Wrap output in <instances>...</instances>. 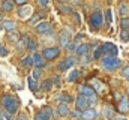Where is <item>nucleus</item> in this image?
Masks as SVG:
<instances>
[{
  "label": "nucleus",
  "mask_w": 129,
  "mask_h": 120,
  "mask_svg": "<svg viewBox=\"0 0 129 120\" xmlns=\"http://www.w3.org/2000/svg\"><path fill=\"white\" fill-rule=\"evenodd\" d=\"M0 104H2V108H3L6 113H9V114H15L17 110H18V101H17L14 96H11V95L2 96Z\"/></svg>",
  "instance_id": "1"
},
{
  "label": "nucleus",
  "mask_w": 129,
  "mask_h": 120,
  "mask_svg": "<svg viewBox=\"0 0 129 120\" xmlns=\"http://www.w3.org/2000/svg\"><path fill=\"white\" fill-rule=\"evenodd\" d=\"M101 63H102V66L107 71H116L122 65V60L117 59L116 56H107V57H102L101 59Z\"/></svg>",
  "instance_id": "2"
},
{
  "label": "nucleus",
  "mask_w": 129,
  "mask_h": 120,
  "mask_svg": "<svg viewBox=\"0 0 129 120\" xmlns=\"http://www.w3.org/2000/svg\"><path fill=\"white\" fill-rule=\"evenodd\" d=\"M89 24H90V29L93 30V32L101 30L102 24H104V15H102L101 11H95V12L90 15V18H89Z\"/></svg>",
  "instance_id": "3"
},
{
  "label": "nucleus",
  "mask_w": 129,
  "mask_h": 120,
  "mask_svg": "<svg viewBox=\"0 0 129 120\" xmlns=\"http://www.w3.org/2000/svg\"><path fill=\"white\" fill-rule=\"evenodd\" d=\"M80 93L90 102V105L95 104L98 101V93L95 92V89H93L92 86H81V87H80Z\"/></svg>",
  "instance_id": "4"
},
{
  "label": "nucleus",
  "mask_w": 129,
  "mask_h": 120,
  "mask_svg": "<svg viewBox=\"0 0 129 120\" xmlns=\"http://www.w3.org/2000/svg\"><path fill=\"white\" fill-rule=\"evenodd\" d=\"M41 56L44 57L45 62H47V60H54L60 56V48H57V47H48V48H45V50L42 51Z\"/></svg>",
  "instance_id": "5"
},
{
  "label": "nucleus",
  "mask_w": 129,
  "mask_h": 120,
  "mask_svg": "<svg viewBox=\"0 0 129 120\" xmlns=\"http://www.w3.org/2000/svg\"><path fill=\"white\" fill-rule=\"evenodd\" d=\"M35 30H36V33H39V35H47V36L51 35V26H50V23H47V21H41V23L35 24Z\"/></svg>",
  "instance_id": "6"
},
{
  "label": "nucleus",
  "mask_w": 129,
  "mask_h": 120,
  "mask_svg": "<svg viewBox=\"0 0 129 120\" xmlns=\"http://www.w3.org/2000/svg\"><path fill=\"white\" fill-rule=\"evenodd\" d=\"M75 107H77V110L78 111H84V110H87V108H90V102L80 93V96L77 98V101H75Z\"/></svg>",
  "instance_id": "7"
},
{
  "label": "nucleus",
  "mask_w": 129,
  "mask_h": 120,
  "mask_svg": "<svg viewBox=\"0 0 129 120\" xmlns=\"http://www.w3.org/2000/svg\"><path fill=\"white\" fill-rule=\"evenodd\" d=\"M75 62H77V59H74V57H68V59H64L63 62H60L57 68H59L60 72H64V71H68L69 68H72V66L75 65Z\"/></svg>",
  "instance_id": "8"
},
{
  "label": "nucleus",
  "mask_w": 129,
  "mask_h": 120,
  "mask_svg": "<svg viewBox=\"0 0 129 120\" xmlns=\"http://www.w3.org/2000/svg\"><path fill=\"white\" fill-rule=\"evenodd\" d=\"M102 48H104V54H108V56H117L119 50L114 44L111 42H107V44H102Z\"/></svg>",
  "instance_id": "9"
},
{
  "label": "nucleus",
  "mask_w": 129,
  "mask_h": 120,
  "mask_svg": "<svg viewBox=\"0 0 129 120\" xmlns=\"http://www.w3.org/2000/svg\"><path fill=\"white\" fill-rule=\"evenodd\" d=\"M32 60H33V66H36L38 69H42V68L45 66V63H47L39 53H35V54L32 56Z\"/></svg>",
  "instance_id": "10"
},
{
  "label": "nucleus",
  "mask_w": 129,
  "mask_h": 120,
  "mask_svg": "<svg viewBox=\"0 0 129 120\" xmlns=\"http://www.w3.org/2000/svg\"><path fill=\"white\" fill-rule=\"evenodd\" d=\"M98 116V113L93 108H87L84 111H81V119L83 120H95Z\"/></svg>",
  "instance_id": "11"
},
{
  "label": "nucleus",
  "mask_w": 129,
  "mask_h": 120,
  "mask_svg": "<svg viewBox=\"0 0 129 120\" xmlns=\"http://www.w3.org/2000/svg\"><path fill=\"white\" fill-rule=\"evenodd\" d=\"M117 111H119L120 114H125V113H128L129 111V102H128L126 98H122V99H120L119 107H117Z\"/></svg>",
  "instance_id": "12"
},
{
  "label": "nucleus",
  "mask_w": 129,
  "mask_h": 120,
  "mask_svg": "<svg viewBox=\"0 0 129 120\" xmlns=\"http://www.w3.org/2000/svg\"><path fill=\"white\" fill-rule=\"evenodd\" d=\"M39 114H41V117H42L44 120H51V119H53V116H54V114H53V108H51V107H44V108L41 110V113H39Z\"/></svg>",
  "instance_id": "13"
},
{
  "label": "nucleus",
  "mask_w": 129,
  "mask_h": 120,
  "mask_svg": "<svg viewBox=\"0 0 129 120\" xmlns=\"http://www.w3.org/2000/svg\"><path fill=\"white\" fill-rule=\"evenodd\" d=\"M30 14H32V8L27 6V5H23L18 9V17L20 18H27V17H30Z\"/></svg>",
  "instance_id": "14"
},
{
  "label": "nucleus",
  "mask_w": 129,
  "mask_h": 120,
  "mask_svg": "<svg viewBox=\"0 0 129 120\" xmlns=\"http://www.w3.org/2000/svg\"><path fill=\"white\" fill-rule=\"evenodd\" d=\"M59 44H60V47L62 48H66L68 47V44H69V33L68 32H62L60 33V36H59Z\"/></svg>",
  "instance_id": "15"
},
{
  "label": "nucleus",
  "mask_w": 129,
  "mask_h": 120,
  "mask_svg": "<svg viewBox=\"0 0 129 120\" xmlns=\"http://www.w3.org/2000/svg\"><path fill=\"white\" fill-rule=\"evenodd\" d=\"M15 27H17V23L15 21H12V20H3L2 21V29L5 30H15Z\"/></svg>",
  "instance_id": "16"
},
{
  "label": "nucleus",
  "mask_w": 129,
  "mask_h": 120,
  "mask_svg": "<svg viewBox=\"0 0 129 120\" xmlns=\"http://www.w3.org/2000/svg\"><path fill=\"white\" fill-rule=\"evenodd\" d=\"M57 114H59L60 117H66V116H69V108H68V104H60V105L57 107Z\"/></svg>",
  "instance_id": "17"
},
{
  "label": "nucleus",
  "mask_w": 129,
  "mask_h": 120,
  "mask_svg": "<svg viewBox=\"0 0 129 120\" xmlns=\"http://www.w3.org/2000/svg\"><path fill=\"white\" fill-rule=\"evenodd\" d=\"M36 48H38L36 41H33L32 38L27 36V39H26V50H27V51H36Z\"/></svg>",
  "instance_id": "18"
},
{
  "label": "nucleus",
  "mask_w": 129,
  "mask_h": 120,
  "mask_svg": "<svg viewBox=\"0 0 129 120\" xmlns=\"http://www.w3.org/2000/svg\"><path fill=\"white\" fill-rule=\"evenodd\" d=\"M119 14H120L122 18H125V17L129 15V6L126 3H120V5H119Z\"/></svg>",
  "instance_id": "19"
},
{
  "label": "nucleus",
  "mask_w": 129,
  "mask_h": 120,
  "mask_svg": "<svg viewBox=\"0 0 129 120\" xmlns=\"http://www.w3.org/2000/svg\"><path fill=\"white\" fill-rule=\"evenodd\" d=\"M2 9L5 12H11L14 9V3L11 0H2Z\"/></svg>",
  "instance_id": "20"
},
{
  "label": "nucleus",
  "mask_w": 129,
  "mask_h": 120,
  "mask_svg": "<svg viewBox=\"0 0 129 120\" xmlns=\"http://www.w3.org/2000/svg\"><path fill=\"white\" fill-rule=\"evenodd\" d=\"M59 11L64 14V15H68V14H72L74 11H72V6L71 5H68V3H62L60 6H59Z\"/></svg>",
  "instance_id": "21"
},
{
  "label": "nucleus",
  "mask_w": 129,
  "mask_h": 120,
  "mask_svg": "<svg viewBox=\"0 0 129 120\" xmlns=\"http://www.w3.org/2000/svg\"><path fill=\"white\" fill-rule=\"evenodd\" d=\"M89 48H90V47H89L87 44H81V45H78V47H77L75 53H77L78 56H83V54H86V53L89 51Z\"/></svg>",
  "instance_id": "22"
},
{
  "label": "nucleus",
  "mask_w": 129,
  "mask_h": 120,
  "mask_svg": "<svg viewBox=\"0 0 129 120\" xmlns=\"http://www.w3.org/2000/svg\"><path fill=\"white\" fill-rule=\"evenodd\" d=\"M8 39H9L11 42H17V41L20 39L18 32H15V30H9V32H8Z\"/></svg>",
  "instance_id": "23"
},
{
  "label": "nucleus",
  "mask_w": 129,
  "mask_h": 120,
  "mask_svg": "<svg viewBox=\"0 0 129 120\" xmlns=\"http://www.w3.org/2000/svg\"><path fill=\"white\" fill-rule=\"evenodd\" d=\"M57 99L60 101V104H69V102L72 101V98H71L68 93H60V95L57 96Z\"/></svg>",
  "instance_id": "24"
},
{
  "label": "nucleus",
  "mask_w": 129,
  "mask_h": 120,
  "mask_svg": "<svg viewBox=\"0 0 129 120\" xmlns=\"http://www.w3.org/2000/svg\"><path fill=\"white\" fill-rule=\"evenodd\" d=\"M21 66H24V68H30V66H33L32 56H26V57H23V59H21Z\"/></svg>",
  "instance_id": "25"
},
{
  "label": "nucleus",
  "mask_w": 129,
  "mask_h": 120,
  "mask_svg": "<svg viewBox=\"0 0 129 120\" xmlns=\"http://www.w3.org/2000/svg\"><path fill=\"white\" fill-rule=\"evenodd\" d=\"M27 84H29V87H30L32 92H38V83H36V80L33 77H29L27 78Z\"/></svg>",
  "instance_id": "26"
},
{
  "label": "nucleus",
  "mask_w": 129,
  "mask_h": 120,
  "mask_svg": "<svg viewBox=\"0 0 129 120\" xmlns=\"http://www.w3.org/2000/svg\"><path fill=\"white\" fill-rule=\"evenodd\" d=\"M104 116L108 120L113 119V108H111V105H105V108H104Z\"/></svg>",
  "instance_id": "27"
},
{
  "label": "nucleus",
  "mask_w": 129,
  "mask_h": 120,
  "mask_svg": "<svg viewBox=\"0 0 129 120\" xmlns=\"http://www.w3.org/2000/svg\"><path fill=\"white\" fill-rule=\"evenodd\" d=\"M101 56H104V48H102V45H99V47H96V48H95L93 59L98 60V59H101Z\"/></svg>",
  "instance_id": "28"
},
{
  "label": "nucleus",
  "mask_w": 129,
  "mask_h": 120,
  "mask_svg": "<svg viewBox=\"0 0 129 120\" xmlns=\"http://www.w3.org/2000/svg\"><path fill=\"white\" fill-rule=\"evenodd\" d=\"M41 87H42V90H45V92L51 90L53 89V80H45V81L41 84Z\"/></svg>",
  "instance_id": "29"
},
{
  "label": "nucleus",
  "mask_w": 129,
  "mask_h": 120,
  "mask_svg": "<svg viewBox=\"0 0 129 120\" xmlns=\"http://www.w3.org/2000/svg\"><path fill=\"white\" fill-rule=\"evenodd\" d=\"M104 14H105V23L107 24H111L113 23V11L111 9H107Z\"/></svg>",
  "instance_id": "30"
},
{
  "label": "nucleus",
  "mask_w": 129,
  "mask_h": 120,
  "mask_svg": "<svg viewBox=\"0 0 129 120\" xmlns=\"http://www.w3.org/2000/svg\"><path fill=\"white\" fill-rule=\"evenodd\" d=\"M80 74H81V72H80L78 69H75V71H72V74L69 75V78H68V80H69L71 83H74V81H75V80H77V78L80 77Z\"/></svg>",
  "instance_id": "31"
},
{
  "label": "nucleus",
  "mask_w": 129,
  "mask_h": 120,
  "mask_svg": "<svg viewBox=\"0 0 129 120\" xmlns=\"http://www.w3.org/2000/svg\"><path fill=\"white\" fill-rule=\"evenodd\" d=\"M120 26H122V30H128L129 29V17H125L120 20Z\"/></svg>",
  "instance_id": "32"
},
{
  "label": "nucleus",
  "mask_w": 129,
  "mask_h": 120,
  "mask_svg": "<svg viewBox=\"0 0 129 120\" xmlns=\"http://www.w3.org/2000/svg\"><path fill=\"white\" fill-rule=\"evenodd\" d=\"M120 39H122L123 42H129V33H128V30H122V33H120Z\"/></svg>",
  "instance_id": "33"
},
{
  "label": "nucleus",
  "mask_w": 129,
  "mask_h": 120,
  "mask_svg": "<svg viewBox=\"0 0 129 120\" xmlns=\"http://www.w3.org/2000/svg\"><path fill=\"white\" fill-rule=\"evenodd\" d=\"M77 47H78V44H77V41H75V42H69L66 48H68L69 51H75V50H77Z\"/></svg>",
  "instance_id": "34"
},
{
  "label": "nucleus",
  "mask_w": 129,
  "mask_h": 120,
  "mask_svg": "<svg viewBox=\"0 0 129 120\" xmlns=\"http://www.w3.org/2000/svg\"><path fill=\"white\" fill-rule=\"evenodd\" d=\"M9 54V51H8V48L5 47V45H0V56L2 57H6Z\"/></svg>",
  "instance_id": "35"
},
{
  "label": "nucleus",
  "mask_w": 129,
  "mask_h": 120,
  "mask_svg": "<svg viewBox=\"0 0 129 120\" xmlns=\"http://www.w3.org/2000/svg\"><path fill=\"white\" fill-rule=\"evenodd\" d=\"M122 77H125V78H129V66H125L123 69H122Z\"/></svg>",
  "instance_id": "36"
},
{
  "label": "nucleus",
  "mask_w": 129,
  "mask_h": 120,
  "mask_svg": "<svg viewBox=\"0 0 129 120\" xmlns=\"http://www.w3.org/2000/svg\"><path fill=\"white\" fill-rule=\"evenodd\" d=\"M41 74H42V71L36 68V69L33 71V78H35V80H39V77H41Z\"/></svg>",
  "instance_id": "37"
},
{
  "label": "nucleus",
  "mask_w": 129,
  "mask_h": 120,
  "mask_svg": "<svg viewBox=\"0 0 129 120\" xmlns=\"http://www.w3.org/2000/svg\"><path fill=\"white\" fill-rule=\"evenodd\" d=\"M81 62H83V63H87V62H90V56H89L87 53H86V54H83V56H81Z\"/></svg>",
  "instance_id": "38"
},
{
  "label": "nucleus",
  "mask_w": 129,
  "mask_h": 120,
  "mask_svg": "<svg viewBox=\"0 0 129 120\" xmlns=\"http://www.w3.org/2000/svg\"><path fill=\"white\" fill-rule=\"evenodd\" d=\"M36 3H38L39 6H42V8H45V6L48 5V0H36Z\"/></svg>",
  "instance_id": "39"
},
{
  "label": "nucleus",
  "mask_w": 129,
  "mask_h": 120,
  "mask_svg": "<svg viewBox=\"0 0 129 120\" xmlns=\"http://www.w3.org/2000/svg\"><path fill=\"white\" fill-rule=\"evenodd\" d=\"M71 116H72V117H81V111L75 110V111H72V113H71Z\"/></svg>",
  "instance_id": "40"
},
{
  "label": "nucleus",
  "mask_w": 129,
  "mask_h": 120,
  "mask_svg": "<svg viewBox=\"0 0 129 120\" xmlns=\"http://www.w3.org/2000/svg\"><path fill=\"white\" fill-rule=\"evenodd\" d=\"M17 120H29V117H27V116H26L24 113H21V114H18Z\"/></svg>",
  "instance_id": "41"
},
{
  "label": "nucleus",
  "mask_w": 129,
  "mask_h": 120,
  "mask_svg": "<svg viewBox=\"0 0 129 120\" xmlns=\"http://www.w3.org/2000/svg\"><path fill=\"white\" fill-rule=\"evenodd\" d=\"M12 3H17V5H20V6H23V5H26V3H27V0H14Z\"/></svg>",
  "instance_id": "42"
},
{
  "label": "nucleus",
  "mask_w": 129,
  "mask_h": 120,
  "mask_svg": "<svg viewBox=\"0 0 129 120\" xmlns=\"http://www.w3.org/2000/svg\"><path fill=\"white\" fill-rule=\"evenodd\" d=\"M72 14H74V20H75V21L80 24V23H81V20H80V15H78L77 12H72Z\"/></svg>",
  "instance_id": "43"
},
{
  "label": "nucleus",
  "mask_w": 129,
  "mask_h": 120,
  "mask_svg": "<svg viewBox=\"0 0 129 120\" xmlns=\"http://www.w3.org/2000/svg\"><path fill=\"white\" fill-rule=\"evenodd\" d=\"M72 3H74V5H78V6H80V5H81V0H72Z\"/></svg>",
  "instance_id": "44"
},
{
  "label": "nucleus",
  "mask_w": 129,
  "mask_h": 120,
  "mask_svg": "<svg viewBox=\"0 0 129 120\" xmlns=\"http://www.w3.org/2000/svg\"><path fill=\"white\" fill-rule=\"evenodd\" d=\"M35 120H44V119H42V117H41V114L38 113V114H36V117H35Z\"/></svg>",
  "instance_id": "45"
},
{
  "label": "nucleus",
  "mask_w": 129,
  "mask_h": 120,
  "mask_svg": "<svg viewBox=\"0 0 129 120\" xmlns=\"http://www.w3.org/2000/svg\"><path fill=\"white\" fill-rule=\"evenodd\" d=\"M113 120H126L125 117H117V119H113Z\"/></svg>",
  "instance_id": "46"
},
{
  "label": "nucleus",
  "mask_w": 129,
  "mask_h": 120,
  "mask_svg": "<svg viewBox=\"0 0 129 120\" xmlns=\"http://www.w3.org/2000/svg\"><path fill=\"white\" fill-rule=\"evenodd\" d=\"M0 29H2V23H0Z\"/></svg>",
  "instance_id": "47"
},
{
  "label": "nucleus",
  "mask_w": 129,
  "mask_h": 120,
  "mask_svg": "<svg viewBox=\"0 0 129 120\" xmlns=\"http://www.w3.org/2000/svg\"><path fill=\"white\" fill-rule=\"evenodd\" d=\"M60 2H64V0H60Z\"/></svg>",
  "instance_id": "48"
},
{
  "label": "nucleus",
  "mask_w": 129,
  "mask_h": 120,
  "mask_svg": "<svg viewBox=\"0 0 129 120\" xmlns=\"http://www.w3.org/2000/svg\"><path fill=\"white\" fill-rule=\"evenodd\" d=\"M128 93H129V89H128Z\"/></svg>",
  "instance_id": "49"
},
{
  "label": "nucleus",
  "mask_w": 129,
  "mask_h": 120,
  "mask_svg": "<svg viewBox=\"0 0 129 120\" xmlns=\"http://www.w3.org/2000/svg\"><path fill=\"white\" fill-rule=\"evenodd\" d=\"M128 33H129V29H128Z\"/></svg>",
  "instance_id": "50"
},
{
  "label": "nucleus",
  "mask_w": 129,
  "mask_h": 120,
  "mask_svg": "<svg viewBox=\"0 0 129 120\" xmlns=\"http://www.w3.org/2000/svg\"><path fill=\"white\" fill-rule=\"evenodd\" d=\"M128 102H129V99H128Z\"/></svg>",
  "instance_id": "51"
},
{
  "label": "nucleus",
  "mask_w": 129,
  "mask_h": 120,
  "mask_svg": "<svg viewBox=\"0 0 129 120\" xmlns=\"http://www.w3.org/2000/svg\"><path fill=\"white\" fill-rule=\"evenodd\" d=\"M111 120H113V119H111Z\"/></svg>",
  "instance_id": "52"
},
{
  "label": "nucleus",
  "mask_w": 129,
  "mask_h": 120,
  "mask_svg": "<svg viewBox=\"0 0 129 120\" xmlns=\"http://www.w3.org/2000/svg\"><path fill=\"white\" fill-rule=\"evenodd\" d=\"M128 80H129V78H128Z\"/></svg>",
  "instance_id": "53"
}]
</instances>
